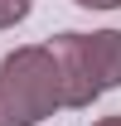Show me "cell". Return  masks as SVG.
Wrapping results in <instances>:
<instances>
[{"mask_svg":"<svg viewBox=\"0 0 121 126\" xmlns=\"http://www.w3.org/2000/svg\"><path fill=\"white\" fill-rule=\"evenodd\" d=\"M34 10V0H0V29H15V24H24Z\"/></svg>","mask_w":121,"mask_h":126,"instance_id":"obj_5","label":"cell"},{"mask_svg":"<svg viewBox=\"0 0 121 126\" xmlns=\"http://www.w3.org/2000/svg\"><path fill=\"white\" fill-rule=\"evenodd\" d=\"M0 78L10 82V92L29 107L34 121H48L58 107H68L63 102V68H58V58H53L48 44H24L15 53H5L0 58Z\"/></svg>","mask_w":121,"mask_h":126,"instance_id":"obj_1","label":"cell"},{"mask_svg":"<svg viewBox=\"0 0 121 126\" xmlns=\"http://www.w3.org/2000/svg\"><path fill=\"white\" fill-rule=\"evenodd\" d=\"M73 5H82V10H121V0H73Z\"/></svg>","mask_w":121,"mask_h":126,"instance_id":"obj_6","label":"cell"},{"mask_svg":"<svg viewBox=\"0 0 121 126\" xmlns=\"http://www.w3.org/2000/svg\"><path fill=\"white\" fill-rule=\"evenodd\" d=\"M77 53L87 63L92 82L111 92L121 87V29H97V34H77Z\"/></svg>","mask_w":121,"mask_h":126,"instance_id":"obj_3","label":"cell"},{"mask_svg":"<svg viewBox=\"0 0 121 126\" xmlns=\"http://www.w3.org/2000/svg\"><path fill=\"white\" fill-rule=\"evenodd\" d=\"M92 126H121V116H102V121H92Z\"/></svg>","mask_w":121,"mask_h":126,"instance_id":"obj_7","label":"cell"},{"mask_svg":"<svg viewBox=\"0 0 121 126\" xmlns=\"http://www.w3.org/2000/svg\"><path fill=\"white\" fill-rule=\"evenodd\" d=\"M48 48H53V58H58V68H63V102H68V107H92V102L102 97V87L92 82L87 63H82V53H77V29L58 34Z\"/></svg>","mask_w":121,"mask_h":126,"instance_id":"obj_2","label":"cell"},{"mask_svg":"<svg viewBox=\"0 0 121 126\" xmlns=\"http://www.w3.org/2000/svg\"><path fill=\"white\" fill-rule=\"evenodd\" d=\"M0 126H39V121L29 116V107L10 92V82H5V78H0Z\"/></svg>","mask_w":121,"mask_h":126,"instance_id":"obj_4","label":"cell"}]
</instances>
